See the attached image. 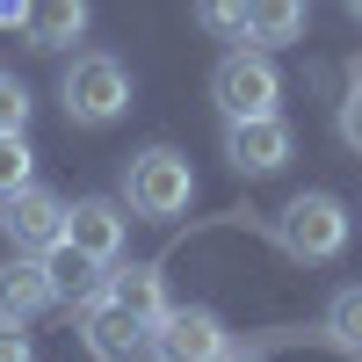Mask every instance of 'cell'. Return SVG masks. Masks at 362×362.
<instances>
[{"label":"cell","instance_id":"1","mask_svg":"<svg viewBox=\"0 0 362 362\" xmlns=\"http://www.w3.org/2000/svg\"><path fill=\"white\" fill-rule=\"evenodd\" d=\"M196 203V167L189 153H174V145H145V153L124 167V210L145 225H167L181 210Z\"/></svg>","mask_w":362,"mask_h":362},{"label":"cell","instance_id":"2","mask_svg":"<svg viewBox=\"0 0 362 362\" xmlns=\"http://www.w3.org/2000/svg\"><path fill=\"white\" fill-rule=\"evenodd\" d=\"M276 247L290 261H341L348 254V203L341 196H326V189H305V196H290V210L276 218Z\"/></svg>","mask_w":362,"mask_h":362},{"label":"cell","instance_id":"3","mask_svg":"<svg viewBox=\"0 0 362 362\" xmlns=\"http://www.w3.org/2000/svg\"><path fill=\"white\" fill-rule=\"evenodd\" d=\"M58 102H66V116H73V124H87V131L116 124V116L131 109V73H124V58L80 51L73 66L58 73Z\"/></svg>","mask_w":362,"mask_h":362},{"label":"cell","instance_id":"4","mask_svg":"<svg viewBox=\"0 0 362 362\" xmlns=\"http://www.w3.org/2000/svg\"><path fill=\"white\" fill-rule=\"evenodd\" d=\"M210 102L225 109V124H239V116H276L283 73L268 66V51H225L218 73H210Z\"/></svg>","mask_w":362,"mask_h":362},{"label":"cell","instance_id":"5","mask_svg":"<svg viewBox=\"0 0 362 362\" xmlns=\"http://www.w3.org/2000/svg\"><path fill=\"white\" fill-rule=\"evenodd\" d=\"M232 348V326L203 305H167L153 319V362H225Z\"/></svg>","mask_w":362,"mask_h":362},{"label":"cell","instance_id":"6","mask_svg":"<svg viewBox=\"0 0 362 362\" xmlns=\"http://www.w3.org/2000/svg\"><path fill=\"white\" fill-rule=\"evenodd\" d=\"M80 341L95 348V362H145L153 355V326L131 319L116 297H95V305H80Z\"/></svg>","mask_w":362,"mask_h":362},{"label":"cell","instance_id":"7","mask_svg":"<svg viewBox=\"0 0 362 362\" xmlns=\"http://www.w3.org/2000/svg\"><path fill=\"white\" fill-rule=\"evenodd\" d=\"M0 232L15 239L22 254H51L58 239H66V203H58L51 189H15V196H0Z\"/></svg>","mask_w":362,"mask_h":362},{"label":"cell","instance_id":"8","mask_svg":"<svg viewBox=\"0 0 362 362\" xmlns=\"http://www.w3.org/2000/svg\"><path fill=\"white\" fill-rule=\"evenodd\" d=\"M290 153H297V138H290L283 116H239V124H225V160H232V174H276Z\"/></svg>","mask_w":362,"mask_h":362},{"label":"cell","instance_id":"9","mask_svg":"<svg viewBox=\"0 0 362 362\" xmlns=\"http://www.w3.org/2000/svg\"><path fill=\"white\" fill-rule=\"evenodd\" d=\"M66 239L95 261H116L124 239H131V218H124L116 196H80V203H66Z\"/></svg>","mask_w":362,"mask_h":362},{"label":"cell","instance_id":"10","mask_svg":"<svg viewBox=\"0 0 362 362\" xmlns=\"http://www.w3.org/2000/svg\"><path fill=\"white\" fill-rule=\"evenodd\" d=\"M44 268H51V290H58V305H95V297H109V268L116 261H95V254H80L73 239H58V247L44 254Z\"/></svg>","mask_w":362,"mask_h":362},{"label":"cell","instance_id":"11","mask_svg":"<svg viewBox=\"0 0 362 362\" xmlns=\"http://www.w3.org/2000/svg\"><path fill=\"white\" fill-rule=\"evenodd\" d=\"M44 305H58L44 254H15V261H0V319H29V312H44Z\"/></svg>","mask_w":362,"mask_h":362},{"label":"cell","instance_id":"12","mask_svg":"<svg viewBox=\"0 0 362 362\" xmlns=\"http://www.w3.org/2000/svg\"><path fill=\"white\" fill-rule=\"evenodd\" d=\"M87 22H95L87 0H29V29H22V37L37 51H73L87 37Z\"/></svg>","mask_w":362,"mask_h":362},{"label":"cell","instance_id":"13","mask_svg":"<svg viewBox=\"0 0 362 362\" xmlns=\"http://www.w3.org/2000/svg\"><path fill=\"white\" fill-rule=\"evenodd\" d=\"M109 297H116V305H124L131 319H145V326H153V319L167 312V276H160L153 261H131V268H109Z\"/></svg>","mask_w":362,"mask_h":362},{"label":"cell","instance_id":"14","mask_svg":"<svg viewBox=\"0 0 362 362\" xmlns=\"http://www.w3.org/2000/svg\"><path fill=\"white\" fill-rule=\"evenodd\" d=\"M305 22H312V0H254V8H247V44H261V51L297 44Z\"/></svg>","mask_w":362,"mask_h":362},{"label":"cell","instance_id":"15","mask_svg":"<svg viewBox=\"0 0 362 362\" xmlns=\"http://www.w3.org/2000/svg\"><path fill=\"white\" fill-rule=\"evenodd\" d=\"M326 334H334V348L348 362H362V283L334 290V305H326Z\"/></svg>","mask_w":362,"mask_h":362},{"label":"cell","instance_id":"16","mask_svg":"<svg viewBox=\"0 0 362 362\" xmlns=\"http://www.w3.org/2000/svg\"><path fill=\"white\" fill-rule=\"evenodd\" d=\"M247 8L254 0H196V22L210 37H225V44H247Z\"/></svg>","mask_w":362,"mask_h":362},{"label":"cell","instance_id":"17","mask_svg":"<svg viewBox=\"0 0 362 362\" xmlns=\"http://www.w3.org/2000/svg\"><path fill=\"white\" fill-rule=\"evenodd\" d=\"M334 124H341V145L348 153H362V58H348V95L334 109Z\"/></svg>","mask_w":362,"mask_h":362},{"label":"cell","instance_id":"18","mask_svg":"<svg viewBox=\"0 0 362 362\" xmlns=\"http://www.w3.org/2000/svg\"><path fill=\"white\" fill-rule=\"evenodd\" d=\"M29 167H37V153L22 145V131H0V196L29 189Z\"/></svg>","mask_w":362,"mask_h":362},{"label":"cell","instance_id":"19","mask_svg":"<svg viewBox=\"0 0 362 362\" xmlns=\"http://www.w3.org/2000/svg\"><path fill=\"white\" fill-rule=\"evenodd\" d=\"M29 124V87L0 73V131H22Z\"/></svg>","mask_w":362,"mask_h":362},{"label":"cell","instance_id":"20","mask_svg":"<svg viewBox=\"0 0 362 362\" xmlns=\"http://www.w3.org/2000/svg\"><path fill=\"white\" fill-rule=\"evenodd\" d=\"M0 362H37V348H29L22 319H0Z\"/></svg>","mask_w":362,"mask_h":362},{"label":"cell","instance_id":"21","mask_svg":"<svg viewBox=\"0 0 362 362\" xmlns=\"http://www.w3.org/2000/svg\"><path fill=\"white\" fill-rule=\"evenodd\" d=\"M0 29H29V0H0Z\"/></svg>","mask_w":362,"mask_h":362},{"label":"cell","instance_id":"22","mask_svg":"<svg viewBox=\"0 0 362 362\" xmlns=\"http://www.w3.org/2000/svg\"><path fill=\"white\" fill-rule=\"evenodd\" d=\"M225 362H276V355H268V341H239Z\"/></svg>","mask_w":362,"mask_h":362},{"label":"cell","instance_id":"23","mask_svg":"<svg viewBox=\"0 0 362 362\" xmlns=\"http://www.w3.org/2000/svg\"><path fill=\"white\" fill-rule=\"evenodd\" d=\"M348 15H355V22H362V0H348Z\"/></svg>","mask_w":362,"mask_h":362}]
</instances>
